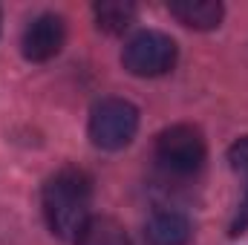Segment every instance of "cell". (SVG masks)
Listing matches in <instances>:
<instances>
[{
    "label": "cell",
    "instance_id": "277c9868",
    "mask_svg": "<svg viewBox=\"0 0 248 245\" xmlns=\"http://www.w3.org/2000/svg\"><path fill=\"white\" fill-rule=\"evenodd\" d=\"M156 159L165 170L176 176H190L205 165L208 147L193 124H170L156 136Z\"/></svg>",
    "mask_w": 248,
    "mask_h": 245
},
{
    "label": "cell",
    "instance_id": "52a82bcc",
    "mask_svg": "<svg viewBox=\"0 0 248 245\" xmlns=\"http://www.w3.org/2000/svg\"><path fill=\"white\" fill-rule=\"evenodd\" d=\"M168 12L182 26L196 29V32L217 29L225 17V6L217 0H173V3H168Z\"/></svg>",
    "mask_w": 248,
    "mask_h": 245
},
{
    "label": "cell",
    "instance_id": "9c48e42d",
    "mask_svg": "<svg viewBox=\"0 0 248 245\" xmlns=\"http://www.w3.org/2000/svg\"><path fill=\"white\" fill-rule=\"evenodd\" d=\"M75 245H130V240L113 216H93Z\"/></svg>",
    "mask_w": 248,
    "mask_h": 245
},
{
    "label": "cell",
    "instance_id": "7a4b0ae2",
    "mask_svg": "<svg viewBox=\"0 0 248 245\" xmlns=\"http://www.w3.org/2000/svg\"><path fill=\"white\" fill-rule=\"evenodd\" d=\"M90 141L101 150H122L139 133V110L127 98H101L90 110Z\"/></svg>",
    "mask_w": 248,
    "mask_h": 245
},
{
    "label": "cell",
    "instance_id": "ba28073f",
    "mask_svg": "<svg viewBox=\"0 0 248 245\" xmlns=\"http://www.w3.org/2000/svg\"><path fill=\"white\" fill-rule=\"evenodd\" d=\"M95 15V26L107 35H122L130 29V23L136 20V6L127 0H101L93 6Z\"/></svg>",
    "mask_w": 248,
    "mask_h": 245
},
{
    "label": "cell",
    "instance_id": "6da1fadb",
    "mask_svg": "<svg viewBox=\"0 0 248 245\" xmlns=\"http://www.w3.org/2000/svg\"><path fill=\"white\" fill-rule=\"evenodd\" d=\"M93 182L78 168H63L44 184V216L55 237L78 243L81 231L93 219Z\"/></svg>",
    "mask_w": 248,
    "mask_h": 245
},
{
    "label": "cell",
    "instance_id": "8992f818",
    "mask_svg": "<svg viewBox=\"0 0 248 245\" xmlns=\"http://www.w3.org/2000/svg\"><path fill=\"white\" fill-rule=\"evenodd\" d=\"M144 237L150 245H187L193 240V225L185 214L168 208V211H156L147 219Z\"/></svg>",
    "mask_w": 248,
    "mask_h": 245
},
{
    "label": "cell",
    "instance_id": "3957f363",
    "mask_svg": "<svg viewBox=\"0 0 248 245\" xmlns=\"http://www.w3.org/2000/svg\"><path fill=\"white\" fill-rule=\"evenodd\" d=\"M176 58H179L176 41L156 29H144L133 35L122 52L124 69L136 78H159L176 66Z\"/></svg>",
    "mask_w": 248,
    "mask_h": 245
},
{
    "label": "cell",
    "instance_id": "5b68a950",
    "mask_svg": "<svg viewBox=\"0 0 248 245\" xmlns=\"http://www.w3.org/2000/svg\"><path fill=\"white\" fill-rule=\"evenodd\" d=\"M63 44H66V23L61 15H52V12L32 17L20 35V52L32 63L52 61L63 49Z\"/></svg>",
    "mask_w": 248,
    "mask_h": 245
},
{
    "label": "cell",
    "instance_id": "8fae6325",
    "mask_svg": "<svg viewBox=\"0 0 248 245\" xmlns=\"http://www.w3.org/2000/svg\"><path fill=\"white\" fill-rule=\"evenodd\" d=\"M246 231H248V190H246V196H243V202H240V211H237L234 222H231V237H240Z\"/></svg>",
    "mask_w": 248,
    "mask_h": 245
},
{
    "label": "cell",
    "instance_id": "30bf717a",
    "mask_svg": "<svg viewBox=\"0 0 248 245\" xmlns=\"http://www.w3.org/2000/svg\"><path fill=\"white\" fill-rule=\"evenodd\" d=\"M228 162H231V168H234L237 173H243L248 179V136L237 138V141L228 147Z\"/></svg>",
    "mask_w": 248,
    "mask_h": 245
}]
</instances>
